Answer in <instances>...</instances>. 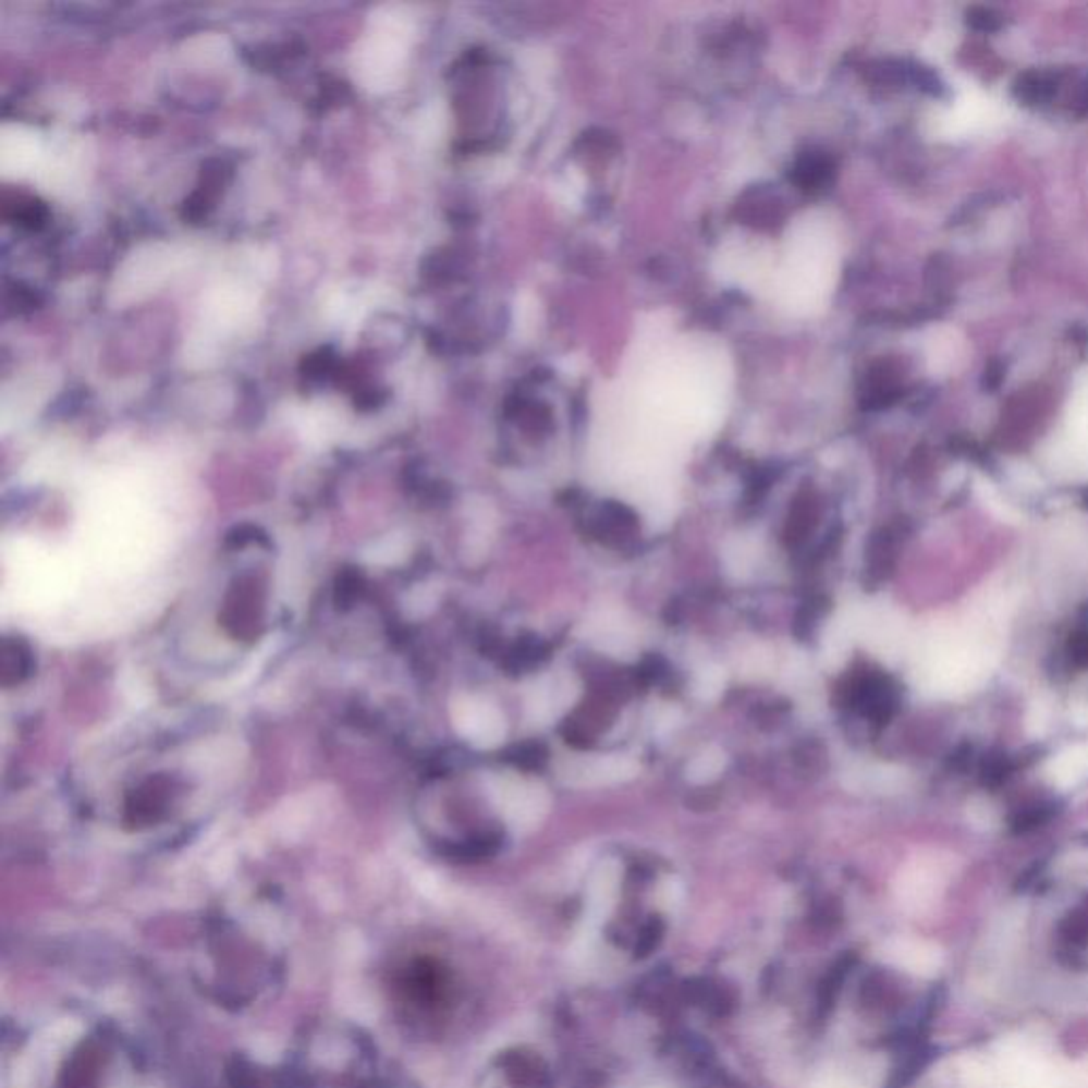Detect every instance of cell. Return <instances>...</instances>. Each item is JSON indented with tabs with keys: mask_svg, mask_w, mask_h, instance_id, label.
<instances>
[{
	"mask_svg": "<svg viewBox=\"0 0 1088 1088\" xmlns=\"http://www.w3.org/2000/svg\"><path fill=\"white\" fill-rule=\"evenodd\" d=\"M1054 783L1069 786L1088 777V746H1076L1052 761Z\"/></svg>",
	"mask_w": 1088,
	"mask_h": 1088,
	"instance_id": "obj_4",
	"label": "cell"
},
{
	"mask_svg": "<svg viewBox=\"0 0 1088 1088\" xmlns=\"http://www.w3.org/2000/svg\"><path fill=\"white\" fill-rule=\"evenodd\" d=\"M810 1088H855L846 1078L838 1076V1074H828V1076H821L819 1080L812 1083Z\"/></svg>",
	"mask_w": 1088,
	"mask_h": 1088,
	"instance_id": "obj_10",
	"label": "cell"
},
{
	"mask_svg": "<svg viewBox=\"0 0 1088 1088\" xmlns=\"http://www.w3.org/2000/svg\"><path fill=\"white\" fill-rule=\"evenodd\" d=\"M570 681L566 679H558L553 681L551 685L547 687H540L534 692V699L529 704V708L536 712V719H551L555 717L562 708H566L567 704L572 701L570 697Z\"/></svg>",
	"mask_w": 1088,
	"mask_h": 1088,
	"instance_id": "obj_3",
	"label": "cell"
},
{
	"mask_svg": "<svg viewBox=\"0 0 1088 1088\" xmlns=\"http://www.w3.org/2000/svg\"><path fill=\"white\" fill-rule=\"evenodd\" d=\"M829 174H831V167H829L828 160H826V158H817V156H806V158L797 164V171H795L797 181H799L806 190H817V187H821L823 183H828Z\"/></svg>",
	"mask_w": 1088,
	"mask_h": 1088,
	"instance_id": "obj_6",
	"label": "cell"
},
{
	"mask_svg": "<svg viewBox=\"0 0 1088 1088\" xmlns=\"http://www.w3.org/2000/svg\"><path fill=\"white\" fill-rule=\"evenodd\" d=\"M1067 936L1072 942L1076 944H1085L1088 942V913H1083V915L1074 916L1067 925Z\"/></svg>",
	"mask_w": 1088,
	"mask_h": 1088,
	"instance_id": "obj_9",
	"label": "cell"
},
{
	"mask_svg": "<svg viewBox=\"0 0 1088 1088\" xmlns=\"http://www.w3.org/2000/svg\"><path fill=\"white\" fill-rule=\"evenodd\" d=\"M757 553V547L753 540L748 538H736L728 545L725 549V562H728V567L734 572V574H744L748 572L750 566L755 564V555Z\"/></svg>",
	"mask_w": 1088,
	"mask_h": 1088,
	"instance_id": "obj_7",
	"label": "cell"
},
{
	"mask_svg": "<svg viewBox=\"0 0 1088 1088\" xmlns=\"http://www.w3.org/2000/svg\"><path fill=\"white\" fill-rule=\"evenodd\" d=\"M725 763H728V757L721 748H717V746L704 748L687 766V779L696 784L710 783L723 772Z\"/></svg>",
	"mask_w": 1088,
	"mask_h": 1088,
	"instance_id": "obj_5",
	"label": "cell"
},
{
	"mask_svg": "<svg viewBox=\"0 0 1088 1088\" xmlns=\"http://www.w3.org/2000/svg\"><path fill=\"white\" fill-rule=\"evenodd\" d=\"M636 774V763L625 757L607 755V757H583L567 761L566 770H562V779L570 784H609L625 781Z\"/></svg>",
	"mask_w": 1088,
	"mask_h": 1088,
	"instance_id": "obj_2",
	"label": "cell"
},
{
	"mask_svg": "<svg viewBox=\"0 0 1088 1088\" xmlns=\"http://www.w3.org/2000/svg\"><path fill=\"white\" fill-rule=\"evenodd\" d=\"M502 808L515 828H536L549 808V795L540 784L529 781H504L500 784Z\"/></svg>",
	"mask_w": 1088,
	"mask_h": 1088,
	"instance_id": "obj_1",
	"label": "cell"
},
{
	"mask_svg": "<svg viewBox=\"0 0 1088 1088\" xmlns=\"http://www.w3.org/2000/svg\"><path fill=\"white\" fill-rule=\"evenodd\" d=\"M725 687V674L717 665L704 668L696 679V694L701 699H714Z\"/></svg>",
	"mask_w": 1088,
	"mask_h": 1088,
	"instance_id": "obj_8",
	"label": "cell"
}]
</instances>
